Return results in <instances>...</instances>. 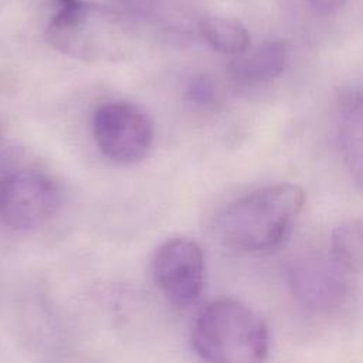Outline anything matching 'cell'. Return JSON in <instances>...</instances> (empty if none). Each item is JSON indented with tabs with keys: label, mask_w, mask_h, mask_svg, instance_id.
Wrapping results in <instances>:
<instances>
[{
	"label": "cell",
	"mask_w": 363,
	"mask_h": 363,
	"mask_svg": "<svg viewBox=\"0 0 363 363\" xmlns=\"http://www.w3.org/2000/svg\"><path fill=\"white\" fill-rule=\"evenodd\" d=\"M305 203L303 190L291 183L271 184L230 203L217 217L220 242L238 252L278 247L292 230Z\"/></svg>",
	"instance_id": "6da1fadb"
},
{
	"label": "cell",
	"mask_w": 363,
	"mask_h": 363,
	"mask_svg": "<svg viewBox=\"0 0 363 363\" xmlns=\"http://www.w3.org/2000/svg\"><path fill=\"white\" fill-rule=\"evenodd\" d=\"M196 353L206 363H264L269 353V329L245 303L223 298L208 303L191 332Z\"/></svg>",
	"instance_id": "7a4b0ae2"
},
{
	"label": "cell",
	"mask_w": 363,
	"mask_h": 363,
	"mask_svg": "<svg viewBox=\"0 0 363 363\" xmlns=\"http://www.w3.org/2000/svg\"><path fill=\"white\" fill-rule=\"evenodd\" d=\"M47 43L57 51L84 61H118L132 47L130 21L115 7L78 3L60 9L45 28Z\"/></svg>",
	"instance_id": "3957f363"
},
{
	"label": "cell",
	"mask_w": 363,
	"mask_h": 363,
	"mask_svg": "<svg viewBox=\"0 0 363 363\" xmlns=\"http://www.w3.org/2000/svg\"><path fill=\"white\" fill-rule=\"evenodd\" d=\"M61 193L55 180L37 169H17L0 176V221L11 230H34L58 211Z\"/></svg>",
	"instance_id": "277c9868"
},
{
	"label": "cell",
	"mask_w": 363,
	"mask_h": 363,
	"mask_svg": "<svg viewBox=\"0 0 363 363\" xmlns=\"http://www.w3.org/2000/svg\"><path fill=\"white\" fill-rule=\"evenodd\" d=\"M92 135L101 153L118 164L143 160L153 145V125L149 116L122 101L101 104L94 111Z\"/></svg>",
	"instance_id": "5b68a950"
},
{
	"label": "cell",
	"mask_w": 363,
	"mask_h": 363,
	"mask_svg": "<svg viewBox=\"0 0 363 363\" xmlns=\"http://www.w3.org/2000/svg\"><path fill=\"white\" fill-rule=\"evenodd\" d=\"M152 274L157 288L170 302L180 306L190 305L204 286V254L190 238H170L156 250Z\"/></svg>",
	"instance_id": "8992f818"
},
{
	"label": "cell",
	"mask_w": 363,
	"mask_h": 363,
	"mask_svg": "<svg viewBox=\"0 0 363 363\" xmlns=\"http://www.w3.org/2000/svg\"><path fill=\"white\" fill-rule=\"evenodd\" d=\"M349 274L332 257L308 258L295 264L289 285L295 299L313 312H332L340 308L350 294Z\"/></svg>",
	"instance_id": "52a82bcc"
},
{
	"label": "cell",
	"mask_w": 363,
	"mask_h": 363,
	"mask_svg": "<svg viewBox=\"0 0 363 363\" xmlns=\"http://www.w3.org/2000/svg\"><path fill=\"white\" fill-rule=\"evenodd\" d=\"M335 128L339 150L353 182L363 187V91L340 94L335 108Z\"/></svg>",
	"instance_id": "ba28073f"
},
{
	"label": "cell",
	"mask_w": 363,
	"mask_h": 363,
	"mask_svg": "<svg viewBox=\"0 0 363 363\" xmlns=\"http://www.w3.org/2000/svg\"><path fill=\"white\" fill-rule=\"evenodd\" d=\"M289 60V48L282 40H268L235 55L230 65L231 79L242 86H255L279 77Z\"/></svg>",
	"instance_id": "9c48e42d"
},
{
	"label": "cell",
	"mask_w": 363,
	"mask_h": 363,
	"mask_svg": "<svg viewBox=\"0 0 363 363\" xmlns=\"http://www.w3.org/2000/svg\"><path fill=\"white\" fill-rule=\"evenodd\" d=\"M197 30L204 41L220 52L235 57L250 48V34L235 18L207 16L199 21Z\"/></svg>",
	"instance_id": "30bf717a"
},
{
	"label": "cell",
	"mask_w": 363,
	"mask_h": 363,
	"mask_svg": "<svg viewBox=\"0 0 363 363\" xmlns=\"http://www.w3.org/2000/svg\"><path fill=\"white\" fill-rule=\"evenodd\" d=\"M330 257L347 272H363V220H350L332 231Z\"/></svg>",
	"instance_id": "8fae6325"
},
{
	"label": "cell",
	"mask_w": 363,
	"mask_h": 363,
	"mask_svg": "<svg viewBox=\"0 0 363 363\" xmlns=\"http://www.w3.org/2000/svg\"><path fill=\"white\" fill-rule=\"evenodd\" d=\"M184 95L193 105L213 109L221 105L224 99V89L213 75L197 74L187 81Z\"/></svg>",
	"instance_id": "7c38bea8"
},
{
	"label": "cell",
	"mask_w": 363,
	"mask_h": 363,
	"mask_svg": "<svg viewBox=\"0 0 363 363\" xmlns=\"http://www.w3.org/2000/svg\"><path fill=\"white\" fill-rule=\"evenodd\" d=\"M309 7L320 16H330L335 14L336 11H339L346 0H308Z\"/></svg>",
	"instance_id": "4fadbf2b"
},
{
	"label": "cell",
	"mask_w": 363,
	"mask_h": 363,
	"mask_svg": "<svg viewBox=\"0 0 363 363\" xmlns=\"http://www.w3.org/2000/svg\"><path fill=\"white\" fill-rule=\"evenodd\" d=\"M57 4H58V10L60 9H68V7H72V6H77L78 3H81L82 0H55Z\"/></svg>",
	"instance_id": "5bb4252c"
},
{
	"label": "cell",
	"mask_w": 363,
	"mask_h": 363,
	"mask_svg": "<svg viewBox=\"0 0 363 363\" xmlns=\"http://www.w3.org/2000/svg\"><path fill=\"white\" fill-rule=\"evenodd\" d=\"M7 3H9V0H0V10H1Z\"/></svg>",
	"instance_id": "9a60e30c"
}]
</instances>
